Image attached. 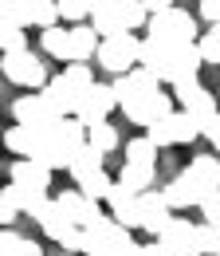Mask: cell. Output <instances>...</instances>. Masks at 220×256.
Listing matches in <instances>:
<instances>
[{"label": "cell", "mask_w": 220, "mask_h": 256, "mask_svg": "<svg viewBox=\"0 0 220 256\" xmlns=\"http://www.w3.org/2000/svg\"><path fill=\"white\" fill-rule=\"evenodd\" d=\"M138 56H142V40L130 32V28L118 32V36H102V44H98V67H106L110 75L134 71Z\"/></svg>", "instance_id": "1"}, {"label": "cell", "mask_w": 220, "mask_h": 256, "mask_svg": "<svg viewBox=\"0 0 220 256\" xmlns=\"http://www.w3.org/2000/svg\"><path fill=\"white\" fill-rule=\"evenodd\" d=\"M146 32L157 36V40H169V44H193L197 40V24H193V16H189L185 8H161L150 16V24H146Z\"/></svg>", "instance_id": "2"}, {"label": "cell", "mask_w": 220, "mask_h": 256, "mask_svg": "<svg viewBox=\"0 0 220 256\" xmlns=\"http://www.w3.org/2000/svg\"><path fill=\"white\" fill-rule=\"evenodd\" d=\"M4 79L16 83V87H35V91L47 87V71L28 48L24 52H4Z\"/></svg>", "instance_id": "3"}, {"label": "cell", "mask_w": 220, "mask_h": 256, "mask_svg": "<svg viewBox=\"0 0 220 256\" xmlns=\"http://www.w3.org/2000/svg\"><path fill=\"white\" fill-rule=\"evenodd\" d=\"M12 118L47 134V130L55 126V118H63V114L43 98V91H39V95H20V98H16V102H12Z\"/></svg>", "instance_id": "4"}, {"label": "cell", "mask_w": 220, "mask_h": 256, "mask_svg": "<svg viewBox=\"0 0 220 256\" xmlns=\"http://www.w3.org/2000/svg\"><path fill=\"white\" fill-rule=\"evenodd\" d=\"M161 193H165V201H169L173 209H189V205H201V201H209L217 190H213V186H205V182H201L193 170H185V174H177V178H173V182H169Z\"/></svg>", "instance_id": "5"}, {"label": "cell", "mask_w": 220, "mask_h": 256, "mask_svg": "<svg viewBox=\"0 0 220 256\" xmlns=\"http://www.w3.org/2000/svg\"><path fill=\"white\" fill-rule=\"evenodd\" d=\"M106 205H110V217H114L118 224H126V228H142V193L130 190L126 182H114Z\"/></svg>", "instance_id": "6"}, {"label": "cell", "mask_w": 220, "mask_h": 256, "mask_svg": "<svg viewBox=\"0 0 220 256\" xmlns=\"http://www.w3.org/2000/svg\"><path fill=\"white\" fill-rule=\"evenodd\" d=\"M157 87H161V79H157L150 67H134V71H122V75L114 79V95H118L122 106L138 102V98H146L150 91H157Z\"/></svg>", "instance_id": "7"}, {"label": "cell", "mask_w": 220, "mask_h": 256, "mask_svg": "<svg viewBox=\"0 0 220 256\" xmlns=\"http://www.w3.org/2000/svg\"><path fill=\"white\" fill-rule=\"evenodd\" d=\"M55 201L63 205V213H67L75 224H83V228H91V224H102V221H106V213L98 209V201H94V197H87L83 190H67V193H59Z\"/></svg>", "instance_id": "8"}, {"label": "cell", "mask_w": 220, "mask_h": 256, "mask_svg": "<svg viewBox=\"0 0 220 256\" xmlns=\"http://www.w3.org/2000/svg\"><path fill=\"white\" fill-rule=\"evenodd\" d=\"M157 240H161L173 256H201V248H197V224L193 221L169 217V224L157 232Z\"/></svg>", "instance_id": "9"}, {"label": "cell", "mask_w": 220, "mask_h": 256, "mask_svg": "<svg viewBox=\"0 0 220 256\" xmlns=\"http://www.w3.org/2000/svg\"><path fill=\"white\" fill-rule=\"evenodd\" d=\"M122 110H126V118H130L134 126H150V122H157V118L173 114V95H161V87H157V91H150L146 98L130 102V106H122Z\"/></svg>", "instance_id": "10"}, {"label": "cell", "mask_w": 220, "mask_h": 256, "mask_svg": "<svg viewBox=\"0 0 220 256\" xmlns=\"http://www.w3.org/2000/svg\"><path fill=\"white\" fill-rule=\"evenodd\" d=\"M114 106H122L118 102V95H114V87H102V83H94V87H87L83 91V102H79V118L87 122V126H94V122H102Z\"/></svg>", "instance_id": "11"}, {"label": "cell", "mask_w": 220, "mask_h": 256, "mask_svg": "<svg viewBox=\"0 0 220 256\" xmlns=\"http://www.w3.org/2000/svg\"><path fill=\"white\" fill-rule=\"evenodd\" d=\"M173 98L185 106V110H193L197 114V122L201 118H209V114H217V98L209 95L197 79H185V83H173Z\"/></svg>", "instance_id": "12"}, {"label": "cell", "mask_w": 220, "mask_h": 256, "mask_svg": "<svg viewBox=\"0 0 220 256\" xmlns=\"http://www.w3.org/2000/svg\"><path fill=\"white\" fill-rule=\"evenodd\" d=\"M201 64H205V56H201L197 40H193V44H177V52H173V64H169V71H165V83L173 87V83H185V79H197Z\"/></svg>", "instance_id": "13"}, {"label": "cell", "mask_w": 220, "mask_h": 256, "mask_svg": "<svg viewBox=\"0 0 220 256\" xmlns=\"http://www.w3.org/2000/svg\"><path fill=\"white\" fill-rule=\"evenodd\" d=\"M43 98L59 110V114H79V102H83V87H75L67 75H55V79H47V87H43Z\"/></svg>", "instance_id": "14"}, {"label": "cell", "mask_w": 220, "mask_h": 256, "mask_svg": "<svg viewBox=\"0 0 220 256\" xmlns=\"http://www.w3.org/2000/svg\"><path fill=\"white\" fill-rule=\"evenodd\" d=\"M173 52H177V44L157 40V36H146V40H142V56H138V64L150 67L157 79L165 83V71H169V64H173Z\"/></svg>", "instance_id": "15"}, {"label": "cell", "mask_w": 220, "mask_h": 256, "mask_svg": "<svg viewBox=\"0 0 220 256\" xmlns=\"http://www.w3.org/2000/svg\"><path fill=\"white\" fill-rule=\"evenodd\" d=\"M169 217H173V205L165 201V193H154V190L142 193V228H146V232L157 236V232L169 224Z\"/></svg>", "instance_id": "16"}, {"label": "cell", "mask_w": 220, "mask_h": 256, "mask_svg": "<svg viewBox=\"0 0 220 256\" xmlns=\"http://www.w3.org/2000/svg\"><path fill=\"white\" fill-rule=\"evenodd\" d=\"M51 166H43V162L35 158H16L12 162V170H8V178L12 182H20V186H35V190H51Z\"/></svg>", "instance_id": "17"}, {"label": "cell", "mask_w": 220, "mask_h": 256, "mask_svg": "<svg viewBox=\"0 0 220 256\" xmlns=\"http://www.w3.org/2000/svg\"><path fill=\"white\" fill-rule=\"evenodd\" d=\"M102 158H106V154H102L98 146H91V142H83V146L75 150V158H71V166H67V174L75 178V186H79V182H87L91 174H98V170H102Z\"/></svg>", "instance_id": "18"}, {"label": "cell", "mask_w": 220, "mask_h": 256, "mask_svg": "<svg viewBox=\"0 0 220 256\" xmlns=\"http://www.w3.org/2000/svg\"><path fill=\"white\" fill-rule=\"evenodd\" d=\"M98 28L94 24H71V60H91V56H98Z\"/></svg>", "instance_id": "19"}, {"label": "cell", "mask_w": 220, "mask_h": 256, "mask_svg": "<svg viewBox=\"0 0 220 256\" xmlns=\"http://www.w3.org/2000/svg\"><path fill=\"white\" fill-rule=\"evenodd\" d=\"M35 221H39V228H43V232H47L51 240H63V236H67V232L75 228V221H71V217L63 213V205H59V201H47V205H43V213H39Z\"/></svg>", "instance_id": "20"}, {"label": "cell", "mask_w": 220, "mask_h": 256, "mask_svg": "<svg viewBox=\"0 0 220 256\" xmlns=\"http://www.w3.org/2000/svg\"><path fill=\"white\" fill-rule=\"evenodd\" d=\"M39 44H43V52H47L51 60H63V64H71V28H63V24H51V28H43Z\"/></svg>", "instance_id": "21"}, {"label": "cell", "mask_w": 220, "mask_h": 256, "mask_svg": "<svg viewBox=\"0 0 220 256\" xmlns=\"http://www.w3.org/2000/svg\"><path fill=\"white\" fill-rule=\"evenodd\" d=\"M35 142H39V130H35V126H24V122L8 126V134H4V146H8L16 158H28L31 150H35Z\"/></svg>", "instance_id": "22"}, {"label": "cell", "mask_w": 220, "mask_h": 256, "mask_svg": "<svg viewBox=\"0 0 220 256\" xmlns=\"http://www.w3.org/2000/svg\"><path fill=\"white\" fill-rule=\"evenodd\" d=\"M91 24L98 28V36H118V32H126V20H122V8H118V0H114V4H102V8H94V12H91Z\"/></svg>", "instance_id": "23"}, {"label": "cell", "mask_w": 220, "mask_h": 256, "mask_svg": "<svg viewBox=\"0 0 220 256\" xmlns=\"http://www.w3.org/2000/svg\"><path fill=\"white\" fill-rule=\"evenodd\" d=\"M118 182H126L130 190H138V193L154 190V166H146V162H126L122 174H118Z\"/></svg>", "instance_id": "24"}, {"label": "cell", "mask_w": 220, "mask_h": 256, "mask_svg": "<svg viewBox=\"0 0 220 256\" xmlns=\"http://www.w3.org/2000/svg\"><path fill=\"white\" fill-rule=\"evenodd\" d=\"M28 16L31 24L43 32V28H51V24H59L63 12H59V0H28Z\"/></svg>", "instance_id": "25"}, {"label": "cell", "mask_w": 220, "mask_h": 256, "mask_svg": "<svg viewBox=\"0 0 220 256\" xmlns=\"http://www.w3.org/2000/svg\"><path fill=\"white\" fill-rule=\"evenodd\" d=\"M157 154H161V146H157L150 134H142V138H130V142H126V162H146V166H157Z\"/></svg>", "instance_id": "26"}, {"label": "cell", "mask_w": 220, "mask_h": 256, "mask_svg": "<svg viewBox=\"0 0 220 256\" xmlns=\"http://www.w3.org/2000/svg\"><path fill=\"white\" fill-rule=\"evenodd\" d=\"M0 256H43V248H39L35 240L16 236L12 228H4V236H0Z\"/></svg>", "instance_id": "27"}, {"label": "cell", "mask_w": 220, "mask_h": 256, "mask_svg": "<svg viewBox=\"0 0 220 256\" xmlns=\"http://www.w3.org/2000/svg\"><path fill=\"white\" fill-rule=\"evenodd\" d=\"M118 8H122V20H126V28L130 32H142L146 24H150V8H146V0H118Z\"/></svg>", "instance_id": "28"}, {"label": "cell", "mask_w": 220, "mask_h": 256, "mask_svg": "<svg viewBox=\"0 0 220 256\" xmlns=\"http://www.w3.org/2000/svg\"><path fill=\"white\" fill-rule=\"evenodd\" d=\"M87 142H91V146H98L102 154H110V150H118V130H114L106 118H102V122L87 126Z\"/></svg>", "instance_id": "29"}, {"label": "cell", "mask_w": 220, "mask_h": 256, "mask_svg": "<svg viewBox=\"0 0 220 256\" xmlns=\"http://www.w3.org/2000/svg\"><path fill=\"white\" fill-rule=\"evenodd\" d=\"M205 186H213V190H220V158H213V154H201V158H193V166H189Z\"/></svg>", "instance_id": "30"}, {"label": "cell", "mask_w": 220, "mask_h": 256, "mask_svg": "<svg viewBox=\"0 0 220 256\" xmlns=\"http://www.w3.org/2000/svg\"><path fill=\"white\" fill-rule=\"evenodd\" d=\"M79 190L87 193V197H94V201H106L110 190H114V178H110L106 170H98V174H91L87 182H79Z\"/></svg>", "instance_id": "31"}, {"label": "cell", "mask_w": 220, "mask_h": 256, "mask_svg": "<svg viewBox=\"0 0 220 256\" xmlns=\"http://www.w3.org/2000/svg\"><path fill=\"white\" fill-rule=\"evenodd\" d=\"M0 24H20V28H28L31 24L28 0H0Z\"/></svg>", "instance_id": "32"}, {"label": "cell", "mask_w": 220, "mask_h": 256, "mask_svg": "<svg viewBox=\"0 0 220 256\" xmlns=\"http://www.w3.org/2000/svg\"><path fill=\"white\" fill-rule=\"evenodd\" d=\"M197 248L201 256H220V224H197Z\"/></svg>", "instance_id": "33"}, {"label": "cell", "mask_w": 220, "mask_h": 256, "mask_svg": "<svg viewBox=\"0 0 220 256\" xmlns=\"http://www.w3.org/2000/svg\"><path fill=\"white\" fill-rule=\"evenodd\" d=\"M197 48H201L205 64H220V24H213L209 32L197 36Z\"/></svg>", "instance_id": "34"}, {"label": "cell", "mask_w": 220, "mask_h": 256, "mask_svg": "<svg viewBox=\"0 0 220 256\" xmlns=\"http://www.w3.org/2000/svg\"><path fill=\"white\" fill-rule=\"evenodd\" d=\"M146 134L154 138L161 150H165V146H177V138H173V118H169V114H165V118H157V122H150Z\"/></svg>", "instance_id": "35"}, {"label": "cell", "mask_w": 220, "mask_h": 256, "mask_svg": "<svg viewBox=\"0 0 220 256\" xmlns=\"http://www.w3.org/2000/svg\"><path fill=\"white\" fill-rule=\"evenodd\" d=\"M59 12L67 24H83L87 16H91V4L87 0H59Z\"/></svg>", "instance_id": "36"}, {"label": "cell", "mask_w": 220, "mask_h": 256, "mask_svg": "<svg viewBox=\"0 0 220 256\" xmlns=\"http://www.w3.org/2000/svg\"><path fill=\"white\" fill-rule=\"evenodd\" d=\"M0 44H4V52H24V48H28L24 28H20V24H4V28H0Z\"/></svg>", "instance_id": "37"}, {"label": "cell", "mask_w": 220, "mask_h": 256, "mask_svg": "<svg viewBox=\"0 0 220 256\" xmlns=\"http://www.w3.org/2000/svg\"><path fill=\"white\" fill-rule=\"evenodd\" d=\"M63 75H67V79H71L75 87H83V91H87V87H94V75H91V67L83 64V60H71Z\"/></svg>", "instance_id": "38"}, {"label": "cell", "mask_w": 220, "mask_h": 256, "mask_svg": "<svg viewBox=\"0 0 220 256\" xmlns=\"http://www.w3.org/2000/svg\"><path fill=\"white\" fill-rule=\"evenodd\" d=\"M201 213H205V221L209 224H220V190L209 197V201H201Z\"/></svg>", "instance_id": "39"}, {"label": "cell", "mask_w": 220, "mask_h": 256, "mask_svg": "<svg viewBox=\"0 0 220 256\" xmlns=\"http://www.w3.org/2000/svg\"><path fill=\"white\" fill-rule=\"evenodd\" d=\"M201 20L220 24V0H201Z\"/></svg>", "instance_id": "40"}, {"label": "cell", "mask_w": 220, "mask_h": 256, "mask_svg": "<svg viewBox=\"0 0 220 256\" xmlns=\"http://www.w3.org/2000/svg\"><path fill=\"white\" fill-rule=\"evenodd\" d=\"M142 256H173V252H169V248H165V244H161V240L154 236L150 244H142Z\"/></svg>", "instance_id": "41"}, {"label": "cell", "mask_w": 220, "mask_h": 256, "mask_svg": "<svg viewBox=\"0 0 220 256\" xmlns=\"http://www.w3.org/2000/svg\"><path fill=\"white\" fill-rule=\"evenodd\" d=\"M150 12H161V8H173V0H146Z\"/></svg>", "instance_id": "42"}, {"label": "cell", "mask_w": 220, "mask_h": 256, "mask_svg": "<svg viewBox=\"0 0 220 256\" xmlns=\"http://www.w3.org/2000/svg\"><path fill=\"white\" fill-rule=\"evenodd\" d=\"M59 256H79V252H67V248H63V252H59Z\"/></svg>", "instance_id": "43"}]
</instances>
